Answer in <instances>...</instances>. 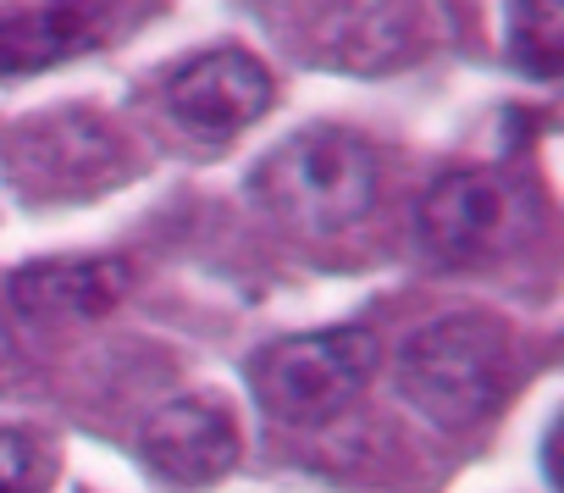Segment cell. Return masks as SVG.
Listing matches in <instances>:
<instances>
[{
    "label": "cell",
    "mask_w": 564,
    "mask_h": 493,
    "mask_svg": "<svg viewBox=\"0 0 564 493\" xmlns=\"http://www.w3.org/2000/svg\"><path fill=\"white\" fill-rule=\"evenodd\" d=\"M509 372V339L487 317H443L415 328L399 344L393 383L399 399L432 427H470L481 421Z\"/></svg>",
    "instance_id": "7a4b0ae2"
},
{
    "label": "cell",
    "mask_w": 564,
    "mask_h": 493,
    "mask_svg": "<svg viewBox=\"0 0 564 493\" xmlns=\"http://www.w3.org/2000/svg\"><path fill=\"white\" fill-rule=\"evenodd\" d=\"M377 183H382L377 150L349 128L316 122L294 139L271 144L249 167L243 194L254 200V211H265L282 227L333 238L377 205Z\"/></svg>",
    "instance_id": "6da1fadb"
},
{
    "label": "cell",
    "mask_w": 564,
    "mask_h": 493,
    "mask_svg": "<svg viewBox=\"0 0 564 493\" xmlns=\"http://www.w3.org/2000/svg\"><path fill=\"white\" fill-rule=\"evenodd\" d=\"M122 289H128V272L117 261H34L7 283L12 311L34 328L95 322L122 300Z\"/></svg>",
    "instance_id": "ba28073f"
},
{
    "label": "cell",
    "mask_w": 564,
    "mask_h": 493,
    "mask_svg": "<svg viewBox=\"0 0 564 493\" xmlns=\"http://www.w3.org/2000/svg\"><path fill=\"white\" fill-rule=\"evenodd\" d=\"M0 493H45V460L29 432L0 427Z\"/></svg>",
    "instance_id": "8fae6325"
},
{
    "label": "cell",
    "mask_w": 564,
    "mask_h": 493,
    "mask_svg": "<svg viewBox=\"0 0 564 493\" xmlns=\"http://www.w3.org/2000/svg\"><path fill=\"white\" fill-rule=\"evenodd\" d=\"M509 233V194L492 172H443L415 205V244L432 267H470Z\"/></svg>",
    "instance_id": "52a82bcc"
},
{
    "label": "cell",
    "mask_w": 564,
    "mask_h": 493,
    "mask_svg": "<svg viewBox=\"0 0 564 493\" xmlns=\"http://www.w3.org/2000/svg\"><path fill=\"white\" fill-rule=\"evenodd\" d=\"M161 100H166V117L183 133H194V139H232V133L254 128L271 111L276 84H271V73L249 51L221 45V51H199V56L177 62L166 73Z\"/></svg>",
    "instance_id": "5b68a950"
},
{
    "label": "cell",
    "mask_w": 564,
    "mask_h": 493,
    "mask_svg": "<svg viewBox=\"0 0 564 493\" xmlns=\"http://www.w3.org/2000/svg\"><path fill=\"white\" fill-rule=\"evenodd\" d=\"M377 361H382V344L371 328L294 333V339H276L254 355L249 388L271 421L316 427L366 394V383L377 377Z\"/></svg>",
    "instance_id": "3957f363"
},
{
    "label": "cell",
    "mask_w": 564,
    "mask_h": 493,
    "mask_svg": "<svg viewBox=\"0 0 564 493\" xmlns=\"http://www.w3.org/2000/svg\"><path fill=\"white\" fill-rule=\"evenodd\" d=\"M0 167L23 200H78L117 183L122 144L95 111H45L7 133Z\"/></svg>",
    "instance_id": "277c9868"
},
{
    "label": "cell",
    "mask_w": 564,
    "mask_h": 493,
    "mask_svg": "<svg viewBox=\"0 0 564 493\" xmlns=\"http://www.w3.org/2000/svg\"><path fill=\"white\" fill-rule=\"evenodd\" d=\"M509 56L531 78H558V67H564V0H514L509 7Z\"/></svg>",
    "instance_id": "30bf717a"
},
{
    "label": "cell",
    "mask_w": 564,
    "mask_h": 493,
    "mask_svg": "<svg viewBox=\"0 0 564 493\" xmlns=\"http://www.w3.org/2000/svg\"><path fill=\"white\" fill-rule=\"evenodd\" d=\"M89 7L78 0H51L40 12H12L0 18V78L29 73V67H51L73 51L89 45Z\"/></svg>",
    "instance_id": "9c48e42d"
},
{
    "label": "cell",
    "mask_w": 564,
    "mask_h": 493,
    "mask_svg": "<svg viewBox=\"0 0 564 493\" xmlns=\"http://www.w3.org/2000/svg\"><path fill=\"white\" fill-rule=\"evenodd\" d=\"M139 465L172 493H205L238 465V421L221 399H166L139 432Z\"/></svg>",
    "instance_id": "8992f818"
}]
</instances>
